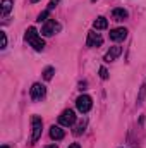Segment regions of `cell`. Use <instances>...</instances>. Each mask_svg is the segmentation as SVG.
Returning <instances> with one entry per match:
<instances>
[{
  "instance_id": "6da1fadb",
  "label": "cell",
  "mask_w": 146,
  "mask_h": 148,
  "mask_svg": "<svg viewBox=\"0 0 146 148\" xmlns=\"http://www.w3.org/2000/svg\"><path fill=\"white\" fill-rule=\"evenodd\" d=\"M24 40L36 50V52H41L43 48H45V40L43 38H40L38 36V31H36V28H28V31H26V36H24Z\"/></svg>"
},
{
  "instance_id": "7a4b0ae2",
  "label": "cell",
  "mask_w": 146,
  "mask_h": 148,
  "mask_svg": "<svg viewBox=\"0 0 146 148\" xmlns=\"http://www.w3.org/2000/svg\"><path fill=\"white\" fill-rule=\"evenodd\" d=\"M31 141L33 143H36L38 140L41 138V129H43V121H41V117H38V115H33L31 117Z\"/></svg>"
},
{
  "instance_id": "3957f363",
  "label": "cell",
  "mask_w": 146,
  "mask_h": 148,
  "mask_svg": "<svg viewBox=\"0 0 146 148\" xmlns=\"http://www.w3.org/2000/svg\"><path fill=\"white\" fill-rule=\"evenodd\" d=\"M76 107H77V110L81 114H88L91 110V107H93V98L89 95H81L76 100Z\"/></svg>"
},
{
  "instance_id": "277c9868",
  "label": "cell",
  "mask_w": 146,
  "mask_h": 148,
  "mask_svg": "<svg viewBox=\"0 0 146 148\" xmlns=\"http://www.w3.org/2000/svg\"><path fill=\"white\" fill-rule=\"evenodd\" d=\"M57 31H60V24L55 23V19H48L46 23H43V28H41V35L43 36H52Z\"/></svg>"
},
{
  "instance_id": "5b68a950",
  "label": "cell",
  "mask_w": 146,
  "mask_h": 148,
  "mask_svg": "<svg viewBox=\"0 0 146 148\" xmlns=\"http://www.w3.org/2000/svg\"><path fill=\"white\" fill-rule=\"evenodd\" d=\"M74 122H76V114H74V110H71V109L64 110L60 115H59V124L64 126V127L74 126Z\"/></svg>"
},
{
  "instance_id": "8992f818",
  "label": "cell",
  "mask_w": 146,
  "mask_h": 148,
  "mask_svg": "<svg viewBox=\"0 0 146 148\" xmlns=\"http://www.w3.org/2000/svg\"><path fill=\"white\" fill-rule=\"evenodd\" d=\"M45 93H46V88H45L43 84H40V83H35V84L31 86V91H29L33 102H40V100L45 97Z\"/></svg>"
},
{
  "instance_id": "52a82bcc",
  "label": "cell",
  "mask_w": 146,
  "mask_h": 148,
  "mask_svg": "<svg viewBox=\"0 0 146 148\" xmlns=\"http://www.w3.org/2000/svg\"><path fill=\"white\" fill-rule=\"evenodd\" d=\"M102 43H103V38H102V35H100V33H96L95 29L88 33V38H86V45H88L89 48H95V47H102Z\"/></svg>"
},
{
  "instance_id": "ba28073f",
  "label": "cell",
  "mask_w": 146,
  "mask_h": 148,
  "mask_svg": "<svg viewBox=\"0 0 146 148\" xmlns=\"http://www.w3.org/2000/svg\"><path fill=\"white\" fill-rule=\"evenodd\" d=\"M127 38V29L126 28H115V29H110V40L113 41H122Z\"/></svg>"
},
{
  "instance_id": "9c48e42d",
  "label": "cell",
  "mask_w": 146,
  "mask_h": 148,
  "mask_svg": "<svg viewBox=\"0 0 146 148\" xmlns=\"http://www.w3.org/2000/svg\"><path fill=\"white\" fill-rule=\"evenodd\" d=\"M120 53H122V47H117V45H115V47H110V50L105 53L103 60H105V62H112V60H115Z\"/></svg>"
},
{
  "instance_id": "30bf717a",
  "label": "cell",
  "mask_w": 146,
  "mask_h": 148,
  "mask_svg": "<svg viewBox=\"0 0 146 148\" xmlns=\"http://www.w3.org/2000/svg\"><path fill=\"white\" fill-rule=\"evenodd\" d=\"M64 136H65V133H64V129L60 126H52L50 127V138L52 140L60 141V140H64Z\"/></svg>"
},
{
  "instance_id": "8fae6325",
  "label": "cell",
  "mask_w": 146,
  "mask_h": 148,
  "mask_svg": "<svg viewBox=\"0 0 146 148\" xmlns=\"http://www.w3.org/2000/svg\"><path fill=\"white\" fill-rule=\"evenodd\" d=\"M112 17H113L115 21H124V19L129 17V12H127L124 7H117V9L112 10Z\"/></svg>"
},
{
  "instance_id": "7c38bea8",
  "label": "cell",
  "mask_w": 146,
  "mask_h": 148,
  "mask_svg": "<svg viewBox=\"0 0 146 148\" xmlns=\"http://www.w3.org/2000/svg\"><path fill=\"white\" fill-rule=\"evenodd\" d=\"M107 28H108V21L103 16H100L93 21V29L95 31H102V29H107Z\"/></svg>"
},
{
  "instance_id": "4fadbf2b",
  "label": "cell",
  "mask_w": 146,
  "mask_h": 148,
  "mask_svg": "<svg viewBox=\"0 0 146 148\" xmlns=\"http://www.w3.org/2000/svg\"><path fill=\"white\" fill-rule=\"evenodd\" d=\"M12 7H14V2L12 0H2V16L3 17L9 16V12L12 10Z\"/></svg>"
},
{
  "instance_id": "5bb4252c",
  "label": "cell",
  "mask_w": 146,
  "mask_h": 148,
  "mask_svg": "<svg viewBox=\"0 0 146 148\" xmlns=\"http://www.w3.org/2000/svg\"><path fill=\"white\" fill-rule=\"evenodd\" d=\"M84 127H86V119H83V121L76 126V129H74L72 133L76 134V136H79V134H83V133H84Z\"/></svg>"
},
{
  "instance_id": "9a60e30c",
  "label": "cell",
  "mask_w": 146,
  "mask_h": 148,
  "mask_svg": "<svg viewBox=\"0 0 146 148\" xmlns=\"http://www.w3.org/2000/svg\"><path fill=\"white\" fill-rule=\"evenodd\" d=\"M53 73H55V69L50 66V67H45V71H43V79L45 81H50L52 77H53Z\"/></svg>"
},
{
  "instance_id": "2e32d148",
  "label": "cell",
  "mask_w": 146,
  "mask_h": 148,
  "mask_svg": "<svg viewBox=\"0 0 146 148\" xmlns=\"http://www.w3.org/2000/svg\"><path fill=\"white\" fill-rule=\"evenodd\" d=\"M48 16H50V10L46 9V10H43V12L38 16L36 21H38V23H46V21H48Z\"/></svg>"
},
{
  "instance_id": "e0dca14e",
  "label": "cell",
  "mask_w": 146,
  "mask_h": 148,
  "mask_svg": "<svg viewBox=\"0 0 146 148\" xmlns=\"http://www.w3.org/2000/svg\"><path fill=\"white\" fill-rule=\"evenodd\" d=\"M145 95H146V83H143V86H141V90H139V97H138V103H139V105L143 103Z\"/></svg>"
},
{
  "instance_id": "ac0fdd59",
  "label": "cell",
  "mask_w": 146,
  "mask_h": 148,
  "mask_svg": "<svg viewBox=\"0 0 146 148\" xmlns=\"http://www.w3.org/2000/svg\"><path fill=\"white\" fill-rule=\"evenodd\" d=\"M0 36H2V47H0V48L3 50V48L7 47V35H5L3 31H0Z\"/></svg>"
},
{
  "instance_id": "d6986e66",
  "label": "cell",
  "mask_w": 146,
  "mask_h": 148,
  "mask_svg": "<svg viewBox=\"0 0 146 148\" xmlns=\"http://www.w3.org/2000/svg\"><path fill=\"white\" fill-rule=\"evenodd\" d=\"M100 77L102 79H108V71L105 67H100Z\"/></svg>"
},
{
  "instance_id": "ffe728a7",
  "label": "cell",
  "mask_w": 146,
  "mask_h": 148,
  "mask_svg": "<svg viewBox=\"0 0 146 148\" xmlns=\"http://www.w3.org/2000/svg\"><path fill=\"white\" fill-rule=\"evenodd\" d=\"M59 2H60V0H50V3H48V10H52V9H55Z\"/></svg>"
},
{
  "instance_id": "44dd1931",
  "label": "cell",
  "mask_w": 146,
  "mask_h": 148,
  "mask_svg": "<svg viewBox=\"0 0 146 148\" xmlns=\"http://www.w3.org/2000/svg\"><path fill=\"white\" fill-rule=\"evenodd\" d=\"M69 148H81V145H79V143H72Z\"/></svg>"
},
{
  "instance_id": "7402d4cb",
  "label": "cell",
  "mask_w": 146,
  "mask_h": 148,
  "mask_svg": "<svg viewBox=\"0 0 146 148\" xmlns=\"http://www.w3.org/2000/svg\"><path fill=\"white\" fill-rule=\"evenodd\" d=\"M45 148H57V145H48V147H45Z\"/></svg>"
},
{
  "instance_id": "603a6c76",
  "label": "cell",
  "mask_w": 146,
  "mask_h": 148,
  "mask_svg": "<svg viewBox=\"0 0 146 148\" xmlns=\"http://www.w3.org/2000/svg\"><path fill=\"white\" fill-rule=\"evenodd\" d=\"M2 148H9V147H7V145H2Z\"/></svg>"
},
{
  "instance_id": "cb8c5ba5",
  "label": "cell",
  "mask_w": 146,
  "mask_h": 148,
  "mask_svg": "<svg viewBox=\"0 0 146 148\" xmlns=\"http://www.w3.org/2000/svg\"><path fill=\"white\" fill-rule=\"evenodd\" d=\"M35 2H38V0H31V3H35Z\"/></svg>"
},
{
  "instance_id": "d4e9b609",
  "label": "cell",
  "mask_w": 146,
  "mask_h": 148,
  "mask_svg": "<svg viewBox=\"0 0 146 148\" xmlns=\"http://www.w3.org/2000/svg\"><path fill=\"white\" fill-rule=\"evenodd\" d=\"M91 2H96V0H91Z\"/></svg>"
}]
</instances>
